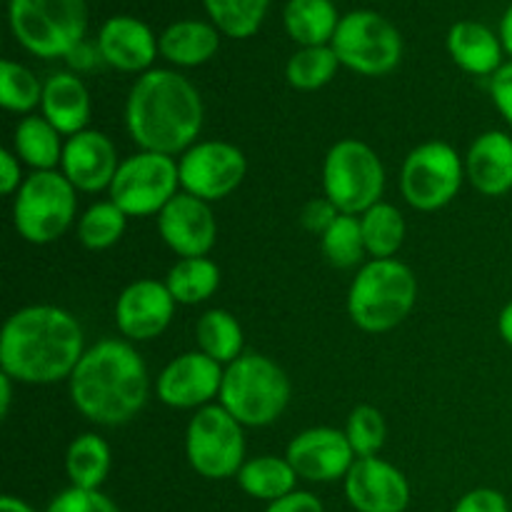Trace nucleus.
Returning a JSON list of instances; mask_svg holds the SVG:
<instances>
[{
    "label": "nucleus",
    "instance_id": "bb28decb",
    "mask_svg": "<svg viewBox=\"0 0 512 512\" xmlns=\"http://www.w3.org/2000/svg\"><path fill=\"white\" fill-rule=\"evenodd\" d=\"M235 480H238L240 490L245 495L255 500H265L270 505L293 493L295 483H298V473L288 463V458L260 455V458L245 460Z\"/></svg>",
    "mask_w": 512,
    "mask_h": 512
},
{
    "label": "nucleus",
    "instance_id": "7ed1b4c3",
    "mask_svg": "<svg viewBox=\"0 0 512 512\" xmlns=\"http://www.w3.org/2000/svg\"><path fill=\"white\" fill-rule=\"evenodd\" d=\"M68 385L75 410L105 428L130 423L145 408L150 393L148 368L138 350L113 338L85 350Z\"/></svg>",
    "mask_w": 512,
    "mask_h": 512
},
{
    "label": "nucleus",
    "instance_id": "412c9836",
    "mask_svg": "<svg viewBox=\"0 0 512 512\" xmlns=\"http://www.w3.org/2000/svg\"><path fill=\"white\" fill-rule=\"evenodd\" d=\"M465 178L480 195L500 198L512 190V138L503 130L480 133L465 155Z\"/></svg>",
    "mask_w": 512,
    "mask_h": 512
},
{
    "label": "nucleus",
    "instance_id": "f03ea898",
    "mask_svg": "<svg viewBox=\"0 0 512 512\" xmlns=\"http://www.w3.org/2000/svg\"><path fill=\"white\" fill-rule=\"evenodd\" d=\"M205 108L198 88L175 70H148L125 100V128L140 150L183 155L203 130Z\"/></svg>",
    "mask_w": 512,
    "mask_h": 512
},
{
    "label": "nucleus",
    "instance_id": "58836bf2",
    "mask_svg": "<svg viewBox=\"0 0 512 512\" xmlns=\"http://www.w3.org/2000/svg\"><path fill=\"white\" fill-rule=\"evenodd\" d=\"M338 215L340 210L323 195V198H313L310 203L303 205V210H300V223L310 233L323 235L338 220Z\"/></svg>",
    "mask_w": 512,
    "mask_h": 512
},
{
    "label": "nucleus",
    "instance_id": "6e6552de",
    "mask_svg": "<svg viewBox=\"0 0 512 512\" xmlns=\"http://www.w3.org/2000/svg\"><path fill=\"white\" fill-rule=\"evenodd\" d=\"M385 190V168L368 143L345 138L328 150L323 160V193L340 213L363 215L380 203Z\"/></svg>",
    "mask_w": 512,
    "mask_h": 512
},
{
    "label": "nucleus",
    "instance_id": "4c0bfd02",
    "mask_svg": "<svg viewBox=\"0 0 512 512\" xmlns=\"http://www.w3.org/2000/svg\"><path fill=\"white\" fill-rule=\"evenodd\" d=\"M45 512H120L118 505L103 495L100 490H83V488H73L70 485L68 490L55 495L50 500L48 510Z\"/></svg>",
    "mask_w": 512,
    "mask_h": 512
},
{
    "label": "nucleus",
    "instance_id": "dca6fc26",
    "mask_svg": "<svg viewBox=\"0 0 512 512\" xmlns=\"http://www.w3.org/2000/svg\"><path fill=\"white\" fill-rule=\"evenodd\" d=\"M158 233L178 258H208L218 238L210 203L180 190L158 215Z\"/></svg>",
    "mask_w": 512,
    "mask_h": 512
},
{
    "label": "nucleus",
    "instance_id": "de8ad7c7",
    "mask_svg": "<svg viewBox=\"0 0 512 512\" xmlns=\"http://www.w3.org/2000/svg\"><path fill=\"white\" fill-rule=\"evenodd\" d=\"M0 512H35V510L30 508L25 500L13 498V495H5V498L0 500Z\"/></svg>",
    "mask_w": 512,
    "mask_h": 512
},
{
    "label": "nucleus",
    "instance_id": "f8f14e48",
    "mask_svg": "<svg viewBox=\"0 0 512 512\" xmlns=\"http://www.w3.org/2000/svg\"><path fill=\"white\" fill-rule=\"evenodd\" d=\"M465 180V163L453 145L428 140L405 158L400 170V193L405 203L423 213L445 208L453 203Z\"/></svg>",
    "mask_w": 512,
    "mask_h": 512
},
{
    "label": "nucleus",
    "instance_id": "7c9ffc66",
    "mask_svg": "<svg viewBox=\"0 0 512 512\" xmlns=\"http://www.w3.org/2000/svg\"><path fill=\"white\" fill-rule=\"evenodd\" d=\"M360 218V228H363L365 250L373 260L395 258L405 240V218L395 205L390 203H375L373 208L365 210Z\"/></svg>",
    "mask_w": 512,
    "mask_h": 512
},
{
    "label": "nucleus",
    "instance_id": "473e14b6",
    "mask_svg": "<svg viewBox=\"0 0 512 512\" xmlns=\"http://www.w3.org/2000/svg\"><path fill=\"white\" fill-rule=\"evenodd\" d=\"M215 28L228 38H250L263 25L270 0H203Z\"/></svg>",
    "mask_w": 512,
    "mask_h": 512
},
{
    "label": "nucleus",
    "instance_id": "2eb2a0df",
    "mask_svg": "<svg viewBox=\"0 0 512 512\" xmlns=\"http://www.w3.org/2000/svg\"><path fill=\"white\" fill-rule=\"evenodd\" d=\"M285 458L300 480L308 483H335L350 473L358 455L345 430L310 428L290 440Z\"/></svg>",
    "mask_w": 512,
    "mask_h": 512
},
{
    "label": "nucleus",
    "instance_id": "4468645a",
    "mask_svg": "<svg viewBox=\"0 0 512 512\" xmlns=\"http://www.w3.org/2000/svg\"><path fill=\"white\" fill-rule=\"evenodd\" d=\"M225 368L200 350L170 360L155 380L160 403L175 410H200L220 398Z\"/></svg>",
    "mask_w": 512,
    "mask_h": 512
},
{
    "label": "nucleus",
    "instance_id": "79ce46f5",
    "mask_svg": "<svg viewBox=\"0 0 512 512\" xmlns=\"http://www.w3.org/2000/svg\"><path fill=\"white\" fill-rule=\"evenodd\" d=\"M23 183V163L18 155L13 150H0V193L15 195Z\"/></svg>",
    "mask_w": 512,
    "mask_h": 512
},
{
    "label": "nucleus",
    "instance_id": "20e7f679",
    "mask_svg": "<svg viewBox=\"0 0 512 512\" xmlns=\"http://www.w3.org/2000/svg\"><path fill=\"white\" fill-rule=\"evenodd\" d=\"M418 280L395 258L368 260L360 265L348 290V315L365 333H388L398 328L415 308Z\"/></svg>",
    "mask_w": 512,
    "mask_h": 512
},
{
    "label": "nucleus",
    "instance_id": "393cba45",
    "mask_svg": "<svg viewBox=\"0 0 512 512\" xmlns=\"http://www.w3.org/2000/svg\"><path fill=\"white\" fill-rule=\"evenodd\" d=\"M65 140L43 115H25L13 133V153L33 170H55L63 160Z\"/></svg>",
    "mask_w": 512,
    "mask_h": 512
},
{
    "label": "nucleus",
    "instance_id": "c756f323",
    "mask_svg": "<svg viewBox=\"0 0 512 512\" xmlns=\"http://www.w3.org/2000/svg\"><path fill=\"white\" fill-rule=\"evenodd\" d=\"M178 305H200L220 288V268L210 258H180L165 278Z\"/></svg>",
    "mask_w": 512,
    "mask_h": 512
},
{
    "label": "nucleus",
    "instance_id": "f3484780",
    "mask_svg": "<svg viewBox=\"0 0 512 512\" xmlns=\"http://www.w3.org/2000/svg\"><path fill=\"white\" fill-rule=\"evenodd\" d=\"M175 305L178 303L168 285L153 278H140L120 293L115 303V325L133 343H148L168 330Z\"/></svg>",
    "mask_w": 512,
    "mask_h": 512
},
{
    "label": "nucleus",
    "instance_id": "aec40b11",
    "mask_svg": "<svg viewBox=\"0 0 512 512\" xmlns=\"http://www.w3.org/2000/svg\"><path fill=\"white\" fill-rule=\"evenodd\" d=\"M160 45L153 30L133 15H115L105 20L98 35L100 60L123 73H148Z\"/></svg>",
    "mask_w": 512,
    "mask_h": 512
},
{
    "label": "nucleus",
    "instance_id": "a211bd4d",
    "mask_svg": "<svg viewBox=\"0 0 512 512\" xmlns=\"http://www.w3.org/2000/svg\"><path fill=\"white\" fill-rule=\"evenodd\" d=\"M345 498L358 512H405L410 503L408 478L388 460L358 458L345 475Z\"/></svg>",
    "mask_w": 512,
    "mask_h": 512
},
{
    "label": "nucleus",
    "instance_id": "c85d7f7f",
    "mask_svg": "<svg viewBox=\"0 0 512 512\" xmlns=\"http://www.w3.org/2000/svg\"><path fill=\"white\" fill-rule=\"evenodd\" d=\"M110 463H113L110 445L95 433L78 435L65 453V473L73 488L100 490V485L108 480Z\"/></svg>",
    "mask_w": 512,
    "mask_h": 512
},
{
    "label": "nucleus",
    "instance_id": "e433bc0d",
    "mask_svg": "<svg viewBox=\"0 0 512 512\" xmlns=\"http://www.w3.org/2000/svg\"><path fill=\"white\" fill-rule=\"evenodd\" d=\"M350 445H353L358 458H375L383 450L385 438H388V425H385L383 413L373 405H358L350 413L348 425H345Z\"/></svg>",
    "mask_w": 512,
    "mask_h": 512
},
{
    "label": "nucleus",
    "instance_id": "a878e982",
    "mask_svg": "<svg viewBox=\"0 0 512 512\" xmlns=\"http://www.w3.org/2000/svg\"><path fill=\"white\" fill-rule=\"evenodd\" d=\"M283 23L300 48H315L333 43L340 18L330 0H290L285 5Z\"/></svg>",
    "mask_w": 512,
    "mask_h": 512
},
{
    "label": "nucleus",
    "instance_id": "9d476101",
    "mask_svg": "<svg viewBox=\"0 0 512 512\" xmlns=\"http://www.w3.org/2000/svg\"><path fill=\"white\" fill-rule=\"evenodd\" d=\"M330 48L338 55L340 65L368 78L393 73L403 58V38L398 28L373 10H353L343 15Z\"/></svg>",
    "mask_w": 512,
    "mask_h": 512
},
{
    "label": "nucleus",
    "instance_id": "f257e3e1",
    "mask_svg": "<svg viewBox=\"0 0 512 512\" xmlns=\"http://www.w3.org/2000/svg\"><path fill=\"white\" fill-rule=\"evenodd\" d=\"M85 353L78 318L58 305H28L10 315L0 333V370L25 385L70 380Z\"/></svg>",
    "mask_w": 512,
    "mask_h": 512
},
{
    "label": "nucleus",
    "instance_id": "c9c22d12",
    "mask_svg": "<svg viewBox=\"0 0 512 512\" xmlns=\"http://www.w3.org/2000/svg\"><path fill=\"white\" fill-rule=\"evenodd\" d=\"M43 88L45 83H40L25 65L15 60L0 63V105L10 113L33 115V110L43 103Z\"/></svg>",
    "mask_w": 512,
    "mask_h": 512
},
{
    "label": "nucleus",
    "instance_id": "6ab92c4d",
    "mask_svg": "<svg viewBox=\"0 0 512 512\" xmlns=\"http://www.w3.org/2000/svg\"><path fill=\"white\" fill-rule=\"evenodd\" d=\"M120 163L113 140L100 130H83L65 138L60 173L73 183L80 193H100L110 188Z\"/></svg>",
    "mask_w": 512,
    "mask_h": 512
},
{
    "label": "nucleus",
    "instance_id": "423d86ee",
    "mask_svg": "<svg viewBox=\"0 0 512 512\" xmlns=\"http://www.w3.org/2000/svg\"><path fill=\"white\" fill-rule=\"evenodd\" d=\"M10 30L38 58H68L88 28L85 0H10Z\"/></svg>",
    "mask_w": 512,
    "mask_h": 512
},
{
    "label": "nucleus",
    "instance_id": "0eeeda50",
    "mask_svg": "<svg viewBox=\"0 0 512 512\" xmlns=\"http://www.w3.org/2000/svg\"><path fill=\"white\" fill-rule=\"evenodd\" d=\"M78 190L60 170H33L13 200V225L23 240L50 245L73 225Z\"/></svg>",
    "mask_w": 512,
    "mask_h": 512
},
{
    "label": "nucleus",
    "instance_id": "72a5a7b5",
    "mask_svg": "<svg viewBox=\"0 0 512 512\" xmlns=\"http://www.w3.org/2000/svg\"><path fill=\"white\" fill-rule=\"evenodd\" d=\"M340 60L330 45L300 48L285 65V78L295 90H320L335 78Z\"/></svg>",
    "mask_w": 512,
    "mask_h": 512
},
{
    "label": "nucleus",
    "instance_id": "49530a36",
    "mask_svg": "<svg viewBox=\"0 0 512 512\" xmlns=\"http://www.w3.org/2000/svg\"><path fill=\"white\" fill-rule=\"evenodd\" d=\"M500 43H503L505 53L512 58V5L505 10L503 20H500Z\"/></svg>",
    "mask_w": 512,
    "mask_h": 512
},
{
    "label": "nucleus",
    "instance_id": "9b49d317",
    "mask_svg": "<svg viewBox=\"0 0 512 512\" xmlns=\"http://www.w3.org/2000/svg\"><path fill=\"white\" fill-rule=\"evenodd\" d=\"M108 193L128 218L160 215V210L180 193L178 158L150 150L128 155L120 163Z\"/></svg>",
    "mask_w": 512,
    "mask_h": 512
},
{
    "label": "nucleus",
    "instance_id": "cd10ccee",
    "mask_svg": "<svg viewBox=\"0 0 512 512\" xmlns=\"http://www.w3.org/2000/svg\"><path fill=\"white\" fill-rule=\"evenodd\" d=\"M195 340H198V350L228 368L230 363L243 355L245 335L240 328L238 318L223 308L205 310L200 315L198 325H195Z\"/></svg>",
    "mask_w": 512,
    "mask_h": 512
},
{
    "label": "nucleus",
    "instance_id": "b1692460",
    "mask_svg": "<svg viewBox=\"0 0 512 512\" xmlns=\"http://www.w3.org/2000/svg\"><path fill=\"white\" fill-rule=\"evenodd\" d=\"M160 55L180 68L203 65L218 53L220 30L203 20H178L168 25L158 40Z\"/></svg>",
    "mask_w": 512,
    "mask_h": 512
},
{
    "label": "nucleus",
    "instance_id": "1a4fd4ad",
    "mask_svg": "<svg viewBox=\"0 0 512 512\" xmlns=\"http://www.w3.org/2000/svg\"><path fill=\"white\" fill-rule=\"evenodd\" d=\"M185 455L200 478H235L245 463V428L220 403L205 405L185 430Z\"/></svg>",
    "mask_w": 512,
    "mask_h": 512
},
{
    "label": "nucleus",
    "instance_id": "ea45409f",
    "mask_svg": "<svg viewBox=\"0 0 512 512\" xmlns=\"http://www.w3.org/2000/svg\"><path fill=\"white\" fill-rule=\"evenodd\" d=\"M453 512H510V505L500 490L475 488L458 500Z\"/></svg>",
    "mask_w": 512,
    "mask_h": 512
},
{
    "label": "nucleus",
    "instance_id": "37998d69",
    "mask_svg": "<svg viewBox=\"0 0 512 512\" xmlns=\"http://www.w3.org/2000/svg\"><path fill=\"white\" fill-rule=\"evenodd\" d=\"M265 512H325V508L318 495L308 493V490H293L285 498L270 503Z\"/></svg>",
    "mask_w": 512,
    "mask_h": 512
},
{
    "label": "nucleus",
    "instance_id": "a19ab883",
    "mask_svg": "<svg viewBox=\"0 0 512 512\" xmlns=\"http://www.w3.org/2000/svg\"><path fill=\"white\" fill-rule=\"evenodd\" d=\"M490 98H493L495 108L503 115L505 123L512 128V60L503 63V68L490 78Z\"/></svg>",
    "mask_w": 512,
    "mask_h": 512
},
{
    "label": "nucleus",
    "instance_id": "c03bdc74",
    "mask_svg": "<svg viewBox=\"0 0 512 512\" xmlns=\"http://www.w3.org/2000/svg\"><path fill=\"white\" fill-rule=\"evenodd\" d=\"M13 383L15 380L10 375L0 373V418H8L10 403H13Z\"/></svg>",
    "mask_w": 512,
    "mask_h": 512
},
{
    "label": "nucleus",
    "instance_id": "a18cd8bd",
    "mask_svg": "<svg viewBox=\"0 0 512 512\" xmlns=\"http://www.w3.org/2000/svg\"><path fill=\"white\" fill-rule=\"evenodd\" d=\"M498 330H500V338L512 348V300L500 310V318H498Z\"/></svg>",
    "mask_w": 512,
    "mask_h": 512
},
{
    "label": "nucleus",
    "instance_id": "2f4dec72",
    "mask_svg": "<svg viewBox=\"0 0 512 512\" xmlns=\"http://www.w3.org/2000/svg\"><path fill=\"white\" fill-rule=\"evenodd\" d=\"M320 250L333 268L348 270L363 263L368 255L358 215L340 213L338 220L320 235Z\"/></svg>",
    "mask_w": 512,
    "mask_h": 512
},
{
    "label": "nucleus",
    "instance_id": "5701e85b",
    "mask_svg": "<svg viewBox=\"0 0 512 512\" xmlns=\"http://www.w3.org/2000/svg\"><path fill=\"white\" fill-rule=\"evenodd\" d=\"M450 58L458 68L470 75H490L493 78L503 68V43L488 25L475 20H460L448 33Z\"/></svg>",
    "mask_w": 512,
    "mask_h": 512
},
{
    "label": "nucleus",
    "instance_id": "4be33fe9",
    "mask_svg": "<svg viewBox=\"0 0 512 512\" xmlns=\"http://www.w3.org/2000/svg\"><path fill=\"white\" fill-rule=\"evenodd\" d=\"M90 93L75 73H55L45 80L40 115L70 138L88 130L90 123Z\"/></svg>",
    "mask_w": 512,
    "mask_h": 512
},
{
    "label": "nucleus",
    "instance_id": "ddd939ff",
    "mask_svg": "<svg viewBox=\"0 0 512 512\" xmlns=\"http://www.w3.org/2000/svg\"><path fill=\"white\" fill-rule=\"evenodd\" d=\"M178 170L183 193L215 203L240 188L248 173V160L243 150L228 140H198L180 155Z\"/></svg>",
    "mask_w": 512,
    "mask_h": 512
},
{
    "label": "nucleus",
    "instance_id": "39448f33",
    "mask_svg": "<svg viewBox=\"0 0 512 512\" xmlns=\"http://www.w3.org/2000/svg\"><path fill=\"white\" fill-rule=\"evenodd\" d=\"M218 403L243 428H265L288 408L290 380L268 355L243 353L225 368Z\"/></svg>",
    "mask_w": 512,
    "mask_h": 512
},
{
    "label": "nucleus",
    "instance_id": "f704fd0d",
    "mask_svg": "<svg viewBox=\"0 0 512 512\" xmlns=\"http://www.w3.org/2000/svg\"><path fill=\"white\" fill-rule=\"evenodd\" d=\"M125 225H128V215L113 200L93 203L78 218V240L88 250H108L123 238Z\"/></svg>",
    "mask_w": 512,
    "mask_h": 512
}]
</instances>
